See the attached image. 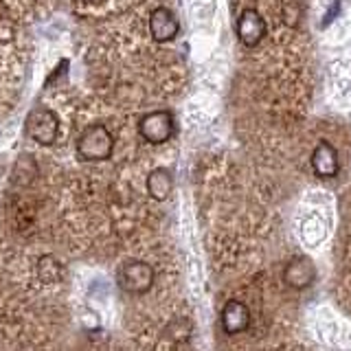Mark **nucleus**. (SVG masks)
Here are the masks:
<instances>
[{
    "label": "nucleus",
    "mask_w": 351,
    "mask_h": 351,
    "mask_svg": "<svg viewBox=\"0 0 351 351\" xmlns=\"http://www.w3.org/2000/svg\"><path fill=\"white\" fill-rule=\"evenodd\" d=\"M114 152V136L110 134V130L101 123L88 125L80 138H77V154L82 160H108Z\"/></svg>",
    "instance_id": "nucleus-1"
},
{
    "label": "nucleus",
    "mask_w": 351,
    "mask_h": 351,
    "mask_svg": "<svg viewBox=\"0 0 351 351\" xmlns=\"http://www.w3.org/2000/svg\"><path fill=\"white\" fill-rule=\"evenodd\" d=\"M250 325V312H248V307L237 301V299H230L226 305H224V310H222V327H224V332L226 334H239V332H244V329H248Z\"/></svg>",
    "instance_id": "nucleus-9"
},
{
    "label": "nucleus",
    "mask_w": 351,
    "mask_h": 351,
    "mask_svg": "<svg viewBox=\"0 0 351 351\" xmlns=\"http://www.w3.org/2000/svg\"><path fill=\"white\" fill-rule=\"evenodd\" d=\"M180 25L167 7H158L149 14V33L156 42H171L178 36Z\"/></svg>",
    "instance_id": "nucleus-7"
},
{
    "label": "nucleus",
    "mask_w": 351,
    "mask_h": 351,
    "mask_svg": "<svg viewBox=\"0 0 351 351\" xmlns=\"http://www.w3.org/2000/svg\"><path fill=\"white\" fill-rule=\"evenodd\" d=\"M283 281L294 290H305L316 281V266L307 257H294L283 270Z\"/></svg>",
    "instance_id": "nucleus-6"
},
{
    "label": "nucleus",
    "mask_w": 351,
    "mask_h": 351,
    "mask_svg": "<svg viewBox=\"0 0 351 351\" xmlns=\"http://www.w3.org/2000/svg\"><path fill=\"white\" fill-rule=\"evenodd\" d=\"M266 20L261 18V14L257 9H246L244 14L237 20V38L244 47L252 49L263 40L266 36Z\"/></svg>",
    "instance_id": "nucleus-5"
},
{
    "label": "nucleus",
    "mask_w": 351,
    "mask_h": 351,
    "mask_svg": "<svg viewBox=\"0 0 351 351\" xmlns=\"http://www.w3.org/2000/svg\"><path fill=\"white\" fill-rule=\"evenodd\" d=\"M38 272H40V279L44 283H53V281H60L62 274H64V268L62 263L51 257V255H44L38 263Z\"/></svg>",
    "instance_id": "nucleus-11"
},
{
    "label": "nucleus",
    "mask_w": 351,
    "mask_h": 351,
    "mask_svg": "<svg viewBox=\"0 0 351 351\" xmlns=\"http://www.w3.org/2000/svg\"><path fill=\"white\" fill-rule=\"evenodd\" d=\"M84 3H93V5H99V3H104V0H84Z\"/></svg>",
    "instance_id": "nucleus-12"
},
{
    "label": "nucleus",
    "mask_w": 351,
    "mask_h": 351,
    "mask_svg": "<svg viewBox=\"0 0 351 351\" xmlns=\"http://www.w3.org/2000/svg\"><path fill=\"white\" fill-rule=\"evenodd\" d=\"M25 132L31 141L40 143V145H53L60 134V119L51 108H33L27 114Z\"/></svg>",
    "instance_id": "nucleus-2"
},
{
    "label": "nucleus",
    "mask_w": 351,
    "mask_h": 351,
    "mask_svg": "<svg viewBox=\"0 0 351 351\" xmlns=\"http://www.w3.org/2000/svg\"><path fill=\"white\" fill-rule=\"evenodd\" d=\"M171 189H173V180L167 169L158 167L147 176V193L154 197V200H165V197H169Z\"/></svg>",
    "instance_id": "nucleus-10"
},
{
    "label": "nucleus",
    "mask_w": 351,
    "mask_h": 351,
    "mask_svg": "<svg viewBox=\"0 0 351 351\" xmlns=\"http://www.w3.org/2000/svg\"><path fill=\"white\" fill-rule=\"evenodd\" d=\"M173 114L169 110H154L138 121V134L152 145H162L173 136Z\"/></svg>",
    "instance_id": "nucleus-4"
},
{
    "label": "nucleus",
    "mask_w": 351,
    "mask_h": 351,
    "mask_svg": "<svg viewBox=\"0 0 351 351\" xmlns=\"http://www.w3.org/2000/svg\"><path fill=\"white\" fill-rule=\"evenodd\" d=\"M312 169L318 178H334L338 176V152L329 145L327 141H321L312 152Z\"/></svg>",
    "instance_id": "nucleus-8"
},
{
    "label": "nucleus",
    "mask_w": 351,
    "mask_h": 351,
    "mask_svg": "<svg viewBox=\"0 0 351 351\" xmlns=\"http://www.w3.org/2000/svg\"><path fill=\"white\" fill-rule=\"evenodd\" d=\"M117 281L119 288L128 294H145L154 285V268L145 261L130 259L119 266Z\"/></svg>",
    "instance_id": "nucleus-3"
}]
</instances>
